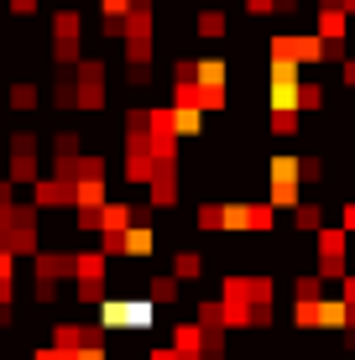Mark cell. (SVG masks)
I'll list each match as a JSON object with an SVG mask.
<instances>
[{"label": "cell", "mask_w": 355, "mask_h": 360, "mask_svg": "<svg viewBox=\"0 0 355 360\" xmlns=\"http://www.w3.org/2000/svg\"><path fill=\"white\" fill-rule=\"evenodd\" d=\"M32 204L37 209H42V214H58V209H73V178H58V172H53V178H37L32 183Z\"/></svg>", "instance_id": "cell-4"}, {"label": "cell", "mask_w": 355, "mask_h": 360, "mask_svg": "<svg viewBox=\"0 0 355 360\" xmlns=\"http://www.w3.org/2000/svg\"><path fill=\"white\" fill-rule=\"evenodd\" d=\"M340 79H345V89H355V58H345V63H340Z\"/></svg>", "instance_id": "cell-15"}, {"label": "cell", "mask_w": 355, "mask_h": 360, "mask_svg": "<svg viewBox=\"0 0 355 360\" xmlns=\"http://www.w3.org/2000/svg\"><path fill=\"white\" fill-rule=\"evenodd\" d=\"M146 297H152V303H178L183 297V282L173 277V271H152V277H146Z\"/></svg>", "instance_id": "cell-7"}, {"label": "cell", "mask_w": 355, "mask_h": 360, "mask_svg": "<svg viewBox=\"0 0 355 360\" xmlns=\"http://www.w3.org/2000/svg\"><path fill=\"white\" fill-rule=\"evenodd\" d=\"M193 32L204 37V42H214V37H225V11H214V6H204L199 16H193Z\"/></svg>", "instance_id": "cell-10"}, {"label": "cell", "mask_w": 355, "mask_h": 360, "mask_svg": "<svg viewBox=\"0 0 355 360\" xmlns=\"http://www.w3.org/2000/svg\"><path fill=\"white\" fill-rule=\"evenodd\" d=\"M298 198H303L298 157H266V204L272 209H292Z\"/></svg>", "instance_id": "cell-3"}, {"label": "cell", "mask_w": 355, "mask_h": 360, "mask_svg": "<svg viewBox=\"0 0 355 360\" xmlns=\"http://www.w3.org/2000/svg\"><path fill=\"white\" fill-rule=\"evenodd\" d=\"M350 329H355V308H350Z\"/></svg>", "instance_id": "cell-16"}, {"label": "cell", "mask_w": 355, "mask_h": 360, "mask_svg": "<svg viewBox=\"0 0 355 360\" xmlns=\"http://www.w3.org/2000/svg\"><path fill=\"white\" fill-rule=\"evenodd\" d=\"M11 105H16V110H32V105H37V84H16V89H11Z\"/></svg>", "instance_id": "cell-12"}, {"label": "cell", "mask_w": 355, "mask_h": 360, "mask_svg": "<svg viewBox=\"0 0 355 360\" xmlns=\"http://www.w3.org/2000/svg\"><path fill=\"white\" fill-rule=\"evenodd\" d=\"M292 324H298L303 334H345V329H350V308H345V297L292 303Z\"/></svg>", "instance_id": "cell-2"}, {"label": "cell", "mask_w": 355, "mask_h": 360, "mask_svg": "<svg viewBox=\"0 0 355 360\" xmlns=\"http://www.w3.org/2000/svg\"><path fill=\"white\" fill-rule=\"evenodd\" d=\"M204 266H209V256H204V251H193V245L173 251V277H178V282H193V277H204Z\"/></svg>", "instance_id": "cell-8"}, {"label": "cell", "mask_w": 355, "mask_h": 360, "mask_svg": "<svg viewBox=\"0 0 355 360\" xmlns=\"http://www.w3.org/2000/svg\"><path fill=\"white\" fill-rule=\"evenodd\" d=\"M319 225H324V198H298V204H292V230L314 235Z\"/></svg>", "instance_id": "cell-6"}, {"label": "cell", "mask_w": 355, "mask_h": 360, "mask_svg": "<svg viewBox=\"0 0 355 360\" xmlns=\"http://www.w3.org/2000/svg\"><path fill=\"white\" fill-rule=\"evenodd\" d=\"M100 324L110 329V334H146V329H152L157 324V303H152V297H105V303H100Z\"/></svg>", "instance_id": "cell-1"}, {"label": "cell", "mask_w": 355, "mask_h": 360, "mask_svg": "<svg viewBox=\"0 0 355 360\" xmlns=\"http://www.w3.org/2000/svg\"><path fill=\"white\" fill-rule=\"evenodd\" d=\"M298 110H303V115L324 110V84H314V79H298Z\"/></svg>", "instance_id": "cell-11"}, {"label": "cell", "mask_w": 355, "mask_h": 360, "mask_svg": "<svg viewBox=\"0 0 355 360\" xmlns=\"http://www.w3.org/2000/svg\"><path fill=\"white\" fill-rule=\"evenodd\" d=\"M324 288L329 282L319 271H298V277H292V303H314V297H324Z\"/></svg>", "instance_id": "cell-9"}, {"label": "cell", "mask_w": 355, "mask_h": 360, "mask_svg": "<svg viewBox=\"0 0 355 360\" xmlns=\"http://www.w3.org/2000/svg\"><path fill=\"white\" fill-rule=\"evenodd\" d=\"M340 230L355 235V198H345V204H340Z\"/></svg>", "instance_id": "cell-13"}, {"label": "cell", "mask_w": 355, "mask_h": 360, "mask_svg": "<svg viewBox=\"0 0 355 360\" xmlns=\"http://www.w3.org/2000/svg\"><path fill=\"white\" fill-rule=\"evenodd\" d=\"M340 282H345V288H340V297H345V308H355V271H345Z\"/></svg>", "instance_id": "cell-14"}, {"label": "cell", "mask_w": 355, "mask_h": 360, "mask_svg": "<svg viewBox=\"0 0 355 360\" xmlns=\"http://www.w3.org/2000/svg\"><path fill=\"white\" fill-rule=\"evenodd\" d=\"M32 277L37 282H63V277H73V245H68V251H37Z\"/></svg>", "instance_id": "cell-5"}]
</instances>
